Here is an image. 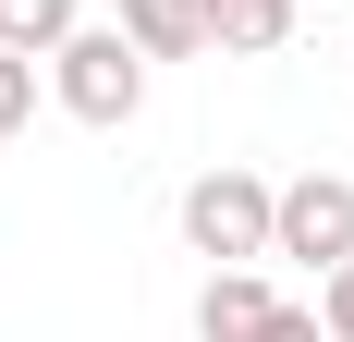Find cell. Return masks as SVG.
I'll return each mask as SVG.
<instances>
[{"instance_id": "obj_4", "label": "cell", "mask_w": 354, "mask_h": 342, "mask_svg": "<svg viewBox=\"0 0 354 342\" xmlns=\"http://www.w3.org/2000/svg\"><path fill=\"white\" fill-rule=\"evenodd\" d=\"M293 25H306V0H208V49H232V62L293 49Z\"/></svg>"}, {"instance_id": "obj_7", "label": "cell", "mask_w": 354, "mask_h": 342, "mask_svg": "<svg viewBox=\"0 0 354 342\" xmlns=\"http://www.w3.org/2000/svg\"><path fill=\"white\" fill-rule=\"evenodd\" d=\"M73 25H86V0H0V49H25V62H49Z\"/></svg>"}, {"instance_id": "obj_3", "label": "cell", "mask_w": 354, "mask_h": 342, "mask_svg": "<svg viewBox=\"0 0 354 342\" xmlns=\"http://www.w3.org/2000/svg\"><path fill=\"white\" fill-rule=\"evenodd\" d=\"M269 257L342 269V257H354V171H293L281 196H269Z\"/></svg>"}, {"instance_id": "obj_2", "label": "cell", "mask_w": 354, "mask_h": 342, "mask_svg": "<svg viewBox=\"0 0 354 342\" xmlns=\"http://www.w3.org/2000/svg\"><path fill=\"white\" fill-rule=\"evenodd\" d=\"M269 196H281V183H269V171H245V159H220V171H196V183H183V257H208V269H257V257H269Z\"/></svg>"}, {"instance_id": "obj_9", "label": "cell", "mask_w": 354, "mask_h": 342, "mask_svg": "<svg viewBox=\"0 0 354 342\" xmlns=\"http://www.w3.org/2000/svg\"><path fill=\"white\" fill-rule=\"evenodd\" d=\"M318 330L354 342V257H342V269H318Z\"/></svg>"}, {"instance_id": "obj_1", "label": "cell", "mask_w": 354, "mask_h": 342, "mask_svg": "<svg viewBox=\"0 0 354 342\" xmlns=\"http://www.w3.org/2000/svg\"><path fill=\"white\" fill-rule=\"evenodd\" d=\"M49 110H73L86 135H122L147 110V49L122 25H73L62 49H49Z\"/></svg>"}, {"instance_id": "obj_5", "label": "cell", "mask_w": 354, "mask_h": 342, "mask_svg": "<svg viewBox=\"0 0 354 342\" xmlns=\"http://www.w3.org/2000/svg\"><path fill=\"white\" fill-rule=\"evenodd\" d=\"M281 306L257 269H208V294H196V342H257V318Z\"/></svg>"}, {"instance_id": "obj_8", "label": "cell", "mask_w": 354, "mask_h": 342, "mask_svg": "<svg viewBox=\"0 0 354 342\" xmlns=\"http://www.w3.org/2000/svg\"><path fill=\"white\" fill-rule=\"evenodd\" d=\"M37 110H49V62H25V49H0V135H25Z\"/></svg>"}, {"instance_id": "obj_6", "label": "cell", "mask_w": 354, "mask_h": 342, "mask_svg": "<svg viewBox=\"0 0 354 342\" xmlns=\"http://www.w3.org/2000/svg\"><path fill=\"white\" fill-rule=\"evenodd\" d=\"M110 25L135 37L147 62H196V49H208V12H196V0H122Z\"/></svg>"}, {"instance_id": "obj_10", "label": "cell", "mask_w": 354, "mask_h": 342, "mask_svg": "<svg viewBox=\"0 0 354 342\" xmlns=\"http://www.w3.org/2000/svg\"><path fill=\"white\" fill-rule=\"evenodd\" d=\"M257 342H330V330H318V306H269V318H257Z\"/></svg>"}]
</instances>
